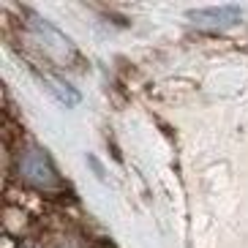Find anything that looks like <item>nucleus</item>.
I'll list each match as a JSON object with an SVG mask.
<instances>
[{
    "label": "nucleus",
    "instance_id": "obj_1",
    "mask_svg": "<svg viewBox=\"0 0 248 248\" xmlns=\"http://www.w3.org/2000/svg\"><path fill=\"white\" fill-rule=\"evenodd\" d=\"M19 177L36 188H58L60 186V177L52 167V158L46 155V150L41 147H28L19 153Z\"/></svg>",
    "mask_w": 248,
    "mask_h": 248
},
{
    "label": "nucleus",
    "instance_id": "obj_2",
    "mask_svg": "<svg viewBox=\"0 0 248 248\" xmlns=\"http://www.w3.org/2000/svg\"><path fill=\"white\" fill-rule=\"evenodd\" d=\"M194 25L199 28H213V30H224L240 22L243 11L237 6H218V8H191L186 14Z\"/></svg>",
    "mask_w": 248,
    "mask_h": 248
},
{
    "label": "nucleus",
    "instance_id": "obj_3",
    "mask_svg": "<svg viewBox=\"0 0 248 248\" xmlns=\"http://www.w3.org/2000/svg\"><path fill=\"white\" fill-rule=\"evenodd\" d=\"M33 30L38 33V38L44 41V46H46V52H52L55 58H71L74 55V46H71V41H68L60 30H55L46 19H36L33 22Z\"/></svg>",
    "mask_w": 248,
    "mask_h": 248
},
{
    "label": "nucleus",
    "instance_id": "obj_4",
    "mask_svg": "<svg viewBox=\"0 0 248 248\" xmlns=\"http://www.w3.org/2000/svg\"><path fill=\"white\" fill-rule=\"evenodd\" d=\"M44 82H46V90H49L60 104H66V107L79 104V93H77L71 85H66V82H60V79H44Z\"/></svg>",
    "mask_w": 248,
    "mask_h": 248
},
{
    "label": "nucleus",
    "instance_id": "obj_5",
    "mask_svg": "<svg viewBox=\"0 0 248 248\" xmlns=\"http://www.w3.org/2000/svg\"><path fill=\"white\" fill-rule=\"evenodd\" d=\"M22 248H38V246H33V243H28V246H22Z\"/></svg>",
    "mask_w": 248,
    "mask_h": 248
}]
</instances>
